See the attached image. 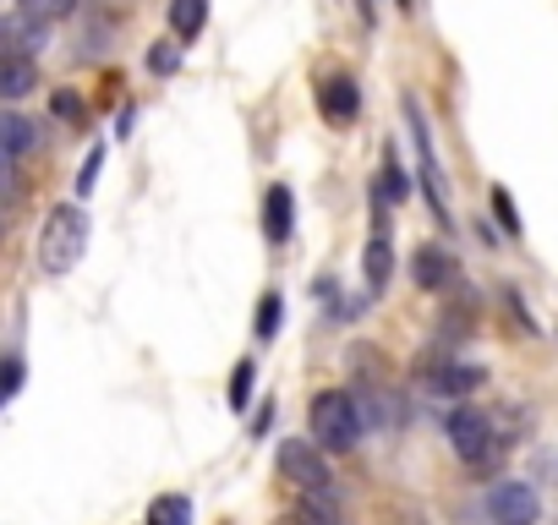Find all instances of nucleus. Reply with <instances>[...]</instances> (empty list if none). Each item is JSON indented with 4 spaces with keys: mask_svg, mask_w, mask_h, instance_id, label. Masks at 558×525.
Returning <instances> with one entry per match:
<instances>
[{
    "mask_svg": "<svg viewBox=\"0 0 558 525\" xmlns=\"http://www.w3.org/2000/svg\"><path fill=\"white\" fill-rule=\"evenodd\" d=\"M307 427H313V443L324 454H351L362 438H367V422H362V405H356V389H324L307 411Z\"/></svg>",
    "mask_w": 558,
    "mask_h": 525,
    "instance_id": "f257e3e1",
    "label": "nucleus"
},
{
    "mask_svg": "<svg viewBox=\"0 0 558 525\" xmlns=\"http://www.w3.org/2000/svg\"><path fill=\"white\" fill-rule=\"evenodd\" d=\"M83 252H88V213H83V203H56L45 230H39L45 274H72Z\"/></svg>",
    "mask_w": 558,
    "mask_h": 525,
    "instance_id": "f03ea898",
    "label": "nucleus"
},
{
    "mask_svg": "<svg viewBox=\"0 0 558 525\" xmlns=\"http://www.w3.org/2000/svg\"><path fill=\"white\" fill-rule=\"evenodd\" d=\"M444 432H449V449L465 460V465H476V471H487L498 454H504V432H498V422H493V411H482V405H454L449 411V422H444Z\"/></svg>",
    "mask_w": 558,
    "mask_h": 525,
    "instance_id": "7ed1b4c3",
    "label": "nucleus"
},
{
    "mask_svg": "<svg viewBox=\"0 0 558 525\" xmlns=\"http://www.w3.org/2000/svg\"><path fill=\"white\" fill-rule=\"evenodd\" d=\"M279 476L296 481L302 498H335V471L313 438H286L279 443Z\"/></svg>",
    "mask_w": 558,
    "mask_h": 525,
    "instance_id": "20e7f679",
    "label": "nucleus"
},
{
    "mask_svg": "<svg viewBox=\"0 0 558 525\" xmlns=\"http://www.w3.org/2000/svg\"><path fill=\"white\" fill-rule=\"evenodd\" d=\"M400 110H405V126H411V143H416L422 192H427V203H433V219L449 224V197H444V170H438V154H433V126H427V115H422V105H416L411 94L400 99Z\"/></svg>",
    "mask_w": 558,
    "mask_h": 525,
    "instance_id": "39448f33",
    "label": "nucleus"
},
{
    "mask_svg": "<svg viewBox=\"0 0 558 525\" xmlns=\"http://www.w3.org/2000/svg\"><path fill=\"white\" fill-rule=\"evenodd\" d=\"M487 514H493V525H536L542 520V498H536L531 481L504 476V481L487 487Z\"/></svg>",
    "mask_w": 558,
    "mask_h": 525,
    "instance_id": "423d86ee",
    "label": "nucleus"
},
{
    "mask_svg": "<svg viewBox=\"0 0 558 525\" xmlns=\"http://www.w3.org/2000/svg\"><path fill=\"white\" fill-rule=\"evenodd\" d=\"M416 373H422V383H427L433 400H460V405H465V400L482 389V378H487L482 367H465V362H449V356H433V362L422 356Z\"/></svg>",
    "mask_w": 558,
    "mask_h": 525,
    "instance_id": "0eeeda50",
    "label": "nucleus"
},
{
    "mask_svg": "<svg viewBox=\"0 0 558 525\" xmlns=\"http://www.w3.org/2000/svg\"><path fill=\"white\" fill-rule=\"evenodd\" d=\"M318 110H324L329 126H351V121L362 115V88H356V77H351V72H329V77L318 83Z\"/></svg>",
    "mask_w": 558,
    "mask_h": 525,
    "instance_id": "6e6552de",
    "label": "nucleus"
},
{
    "mask_svg": "<svg viewBox=\"0 0 558 525\" xmlns=\"http://www.w3.org/2000/svg\"><path fill=\"white\" fill-rule=\"evenodd\" d=\"M291 230H296V192L286 181H274L263 192V235H268V246H286Z\"/></svg>",
    "mask_w": 558,
    "mask_h": 525,
    "instance_id": "1a4fd4ad",
    "label": "nucleus"
},
{
    "mask_svg": "<svg viewBox=\"0 0 558 525\" xmlns=\"http://www.w3.org/2000/svg\"><path fill=\"white\" fill-rule=\"evenodd\" d=\"M411 280L422 285V291H449L454 280H460V269H454V257L444 252V246H416V257H411Z\"/></svg>",
    "mask_w": 558,
    "mask_h": 525,
    "instance_id": "9d476101",
    "label": "nucleus"
},
{
    "mask_svg": "<svg viewBox=\"0 0 558 525\" xmlns=\"http://www.w3.org/2000/svg\"><path fill=\"white\" fill-rule=\"evenodd\" d=\"M45 45V23L17 12V17H0V56H34Z\"/></svg>",
    "mask_w": 558,
    "mask_h": 525,
    "instance_id": "9b49d317",
    "label": "nucleus"
},
{
    "mask_svg": "<svg viewBox=\"0 0 558 525\" xmlns=\"http://www.w3.org/2000/svg\"><path fill=\"white\" fill-rule=\"evenodd\" d=\"M39 88V66H34V56H0V99H28Z\"/></svg>",
    "mask_w": 558,
    "mask_h": 525,
    "instance_id": "f8f14e48",
    "label": "nucleus"
},
{
    "mask_svg": "<svg viewBox=\"0 0 558 525\" xmlns=\"http://www.w3.org/2000/svg\"><path fill=\"white\" fill-rule=\"evenodd\" d=\"M362 274H367V291H389V274H395V246H389V230H378L367 241V257H362Z\"/></svg>",
    "mask_w": 558,
    "mask_h": 525,
    "instance_id": "ddd939ff",
    "label": "nucleus"
},
{
    "mask_svg": "<svg viewBox=\"0 0 558 525\" xmlns=\"http://www.w3.org/2000/svg\"><path fill=\"white\" fill-rule=\"evenodd\" d=\"M39 143V132H34V121L28 115H12V110H0V159H23L28 148Z\"/></svg>",
    "mask_w": 558,
    "mask_h": 525,
    "instance_id": "4468645a",
    "label": "nucleus"
},
{
    "mask_svg": "<svg viewBox=\"0 0 558 525\" xmlns=\"http://www.w3.org/2000/svg\"><path fill=\"white\" fill-rule=\"evenodd\" d=\"M203 23H208V0H170V34H175L181 45L197 39Z\"/></svg>",
    "mask_w": 558,
    "mask_h": 525,
    "instance_id": "2eb2a0df",
    "label": "nucleus"
},
{
    "mask_svg": "<svg viewBox=\"0 0 558 525\" xmlns=\"http://www.w3.org/2000/svg\"><path fill=\"white\" fill-rule=\"evenodd\" d=\"M148 525H192V498H181V492H165V498H154V509H148Z\"/></svg>",
    "mask_w": 558,
    "mask_h": 525,
    "instance_id": "dca6fc26",
    "label": "nucleus"
},
{
    "mask_svg": "<svg viewBox=\"0 0 558 525\" xmlns=\"http://www.w3.org/2000/svg\"><path fill=\"white\" fill-rule=\"evenodd\" d=\"M286 525H340L329 498H296V509L286 514Z\"/></svg>",
    "mask_w": 558,
    "mask_h": 525,
    "instance_id": "f3484780",
    "label": "nucleus"
},
{
    "mask_svg": "<svg viewBox=\"0 0 558 525\" xmlns=\"http://www.w3.org/2000/svg\"><path fill=\"white\" fill-rule=\"evenodd\" d=\"M378 192H384L389 203H400V197L411 192V181H405V170H400V159H395V154H384V170H378Z\"/></svg>",
    "mask_w": 558,
    "mask_h": 525,
    "instance_id": "a211bd4d",
    "label": "nucleus"
},
{
    "mask_svg": "<svg viewBox=\"0 0 558 525\" xmlns=\"http://www.w3.org/2000/svg\"><path fill=\"white\" fill-rule=\"evenodd\" d=\"M252 383H257V362L246 356V362H235V373H230V405H235V411H246Z\"/></svg>",
    "mask_w": 558,
    "mask_h": 525,
    "instance_id": "6ab92c4d",
    "label": "nucleus"
},
{
    "mask_svg": "<svg viewBox=\"0 0 558 525\" xmlns=\"http://www.w3.org/2000/svg\"><path fill=\"white\" fill-rule=\"evenodd\" d=\"M493 219H498L504 235H520V208H514V197L504 186H493Z\"/></svg>",
    "mask_w": 558,
    "mask_h": 525,
    "instance_id": "aec40b11",
    "label": "nucleus"
},
{
    "mask_svg": "<svg viewBox=\"0 0 558 525\" xmlns=\"http://www.w3.org/2000/svg\"><path fill=\"white\" fill-rule=\"evenodd\" d=\"M23 12L39 17V23H61V17L77 12V0H23Z\"/></svg>",
    "mask_w": 558,
    "mask_h": 525,
    "instance_id": "412c9836",
    "label": "nucleus"
},
{
    "mask_svg": "<svg viewBox=\"0 0 558 525\" xmlns=\"http://www.w3.org/2000/svg\"><path fill=\"white\" fill-rule=\"evenodd\" d=\"M279 307H286V302H279V291H268L257 302V340H274L279 334Z\"/></svg>",
    "mask_w": 558,
    "mask_h": 525,
    "instance_id": "4be33fe9",
    "label": "nucleus"
},
{
    "mask_svg": "<svg viewBox=\"0 0 558 525\" xmlns=\"http://www.w3.org/2000/svg\"><path fill=\"white\" fill-rule=\"evenodd\" d=\"M148 72H154V77H170V72H181V45H165V39H159V45L148 50Z\"/></svg>",
    "mask_w": 558,
    "mask_h": 525,
    "instance_id": "5701e85b",
    "label": "nucleus"
},
{
    "mask_svg": "<svg viewBox=\"0 0 558 525\" xmlns=\"http://www.w3.org/2000/svg\"><path fill=\"white\" fill-rule=\"evenodd\" d=\"M50 110L61 115V121H72V126H83V115H88V105L72 94V88H56V99H50Z\"/></svg>",
    "mask_w": 558,
    "mask_h": 525,
    "instance_id": "b1692460",
    "label": "nucleus"
},
{
    "mask_svg": "<svg viewBox=\"0 0 558 525\" xmlns=\"http://www.w3.org/2000/svg\"><path fill=\"white\" fill-rule=\"evenodd\" d=\"M17 389H23V362L17 356H0V405H7Z\"/></svg>",
    "mask_w": 558,
    "mask_h": 525,
    "instance_id": "393cba45",
    "label": "nucleus"
},
{
    "mask_svg": "<svg viewBox=\"0 0 558 525\" xmlns=\"http://www.w3.org/2000/svg\"><path fill=\"white\" fill-rule=\"evenodd\" d=\"M99 170H105V148H88V159H83V175H77V197H88V192L99 186Z\"/></svg>",
    "mask_w": 558,
    "mask_h": 525,
    "instance_id": "a878e982",
    "label": "nucleus"
},
{
    "mask_svg": "<svg viewBox=\"0 0 558 525\" xmlns=\"http://www.w3.org/2000/svg\"><path fill=\"white\" fill-rule=\"evenodd\" d=\"M356 12H362V28H378V0H356Z\"/></svg>",
    "mask_w": 558,
    "mask_h": 525,
    "instance_id": "bb28decb",
    "label": "nucleus"
},
{
    "mask_svg": "<svg viewBox=\"0 0 558 525\" xmlns=\"http://www.w3.org/2000/svg\"><path fill=\"white\" fill-rule=\"evenodd\" d=\"M12 186V170H7V159H0V192H7Z\"/></svg>",
    "mask_w": 558,
    "mask_h": 525,
    "instance_id": "cd10ccee",
    "label": "nucleus"
}]
</instances>
